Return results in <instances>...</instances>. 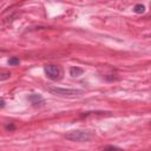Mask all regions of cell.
<instances>
[{
	"instance_id": "cell-1",
	"label": "cell",
	"mask_w": 151,
	"mask_h": 151,
	"mask_svg": "<svg viewBox=\"0 0 151 151\" xmlns=\"http://www.w3.org/2000/svg\"><path fill=\"white\" fill-rule=\"evenodd\" d=\"M65 138L71 142H88L92 138V133L85 130H73L65 134Z\"/></svg>"
},
{
	"instance_id": "cell-2",
	"label": "cell",
	"mask_w": 151,
	"mask_h": 151,
	"mask_svg": "<svg viewBox=\"0 0 151 151\" xmlns=\"http://www.w3.org/2000/svg\"><path fill=\"white\" fill-rule=\"evenodd\" d=\"M47 91L51 94L54 96H61V97H72L77 94H81V90H76V88H61V87H47Z\"/></svg>"
},
{
	"instance_id": "cell-3",
	"label": "cell",
	"mask_w": 151,
	"mask_h": 151,
	"mask_svg": "<svg viewBox=\"0 0 151 151\" xmlns=\"http://www.w3.org/2000/svg\"><path fill=\"white\" fill-rule=\"evenodd\" d=\"M44 72L51 80H59L63 77V70L58 65H46L44 67Z\"/></svg>"
},
{
	"instance_id": "cell-4",
	"label": "cell",
	"mask_w": 151,
	"mask_h": 151,
	"mask_svg": "<svg viewBox=\"0 0 151 151\" xmlns=\"http://www.w3.org/2000/svg\"><path fill=\"white\" fill-rule=\"evenodd\" d=\"M27 100H28L32 105H34V106L44 105V104H45V99H44L40 94H38V93H31V94L27 97Z\"/></svg>"
},
{
	"instance_id": "cell-5",
	"label": "cell",
	"mask_w": 151,
	"mask_h": 151,
	"mask_svg": "<svg viewBox=\"0 0 151 151\" xmlns=\"http://www.w3.org/2000/svg\"><path fill=\"white\" fill-rule=\"evenodd\" d=\"M84 73V70L81 67H78V66H72L70 67V76L76 78V77H80L81 74Z\"/></svg>"
},
{
	"instance_id": "cell-6",
	"label": "cell",
	"mask_w": 151,
	"mask_h": 151,
	"mask_svg": "<svg viewBox=\"0 0 151 151\" xmlns=\"http://www.w3.org/2000/svg\"><path fill=\"white\" fill-rule=\"evenodd\" d=\"M133 12L137 13V14H142V13L145 12V6H144L143 4H137V5H134V7H133Z\"/></svg>"
},
{
	"instance_id": "cell-7",
	"label": "cell",
	"mask_w": 151,
	"mask_h": 151,
	"mask_svg": "<svg viewBox=\"0 0 151 151\" xmlns=\"http://www.w3.org/2000/svg\"><path fill=\"white\" fill-rule=\"evenodd\" d=\"M103 151H124L123 149L118 147V146H113V145H106L103 147Z\"/></svg>"
},
{
	"instance_id": "cell-8",
	"label": "cell",
	"mask_w": 151,
	"mask_h": 151,
	"mask_svg": "<svg viewBox=\"0 0 151 151\" xmlns=\"http://www.w3.org/2000/svg\"><path fill=\"white\" fill-rule=\"evenodd\" d=\"M20 64V59L18 57H11L8 59V65L11 66H15V65H19Z\"/></svg>"
},
{
	"instance_id": "cell-9",
	"label": "cell",
	"mask_w": 151,
	"mask_h": 151,
	"mask_svg": "<svg viewBox=\"0 0 151 151\" xmlns=\"http://www.w3.org/2000/svg\"><path fill=\"white\" fill-rule=\"evenodd\" d=\"M11 77V72H2L0 74V81H5L6 79H9Z\"/></svg>"
},
{
	"instance_id": "cell-10",
	"label": "cell",
	"mask_w": 151,
	"mask_h": 151,
	"mask_svg": "<svg viewBox=\"0 0 151 151\" xmlns=\"http://www.w3.org/2000/svg\"><path fill=\"white\" fill-rule=\"evenodd\" d=\"M5 129H6L7 131H14V130H15V125H14L13 123H9V124H6V125H5Z\"/></svg>"
},
{
	"instance_id": "cell-11",
	"label": "cell",
	"mask_w": 151,
	"mask_h": 151,
	"mask_svg": "<svg viewBox=\"0 0 151 151\" xmlns=\"http://www.w3.org/2000/svg\"><path fill=\"white\" fill-rule=\"evenodd\" d=\"M0 107H1V109L5 107V100H4V99H1V101H0Z\"/></svg>"
},
{
	"instance_id": "cell-12",
	"label": "cell",
	"mask_w": 151,
	"mask_h": 151,
	"mask_svg": "<svg viewBox=\"0 0 151 151\" xmlns=\"http://www.w3.org/2000/svg\"><path fill=\"white\" fill-rule=\"evenodd\" d=\"M150 124H151V123H150Z\"/></svg>"
}]
</instances>
